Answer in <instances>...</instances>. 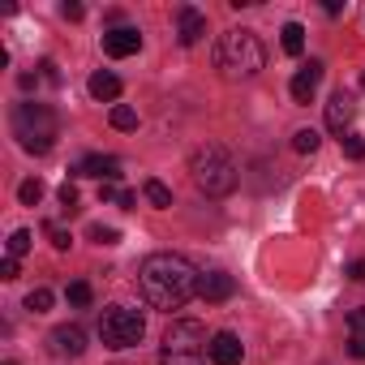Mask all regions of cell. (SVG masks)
<instances>
[{
	"instance_id": "6da1fadb",
	"label": "cell",
	"mask_w": 365,
	"mask_h": 365,
	"mask_svg": "<svg viewBox=\"0 0 365 365\" xmlns=\"http://www.w3.org/2000/svg\"><path fill=\"white\" fill-rule=\"evenodd\" d=\"M138 284H142V297L155 305V309H180L202 284V275L194 271L190 258L180 254H150L138 271Z\"/></svg>"
},
{
	"instance_id": "7a4b0ae2",
	"label": "cell",
	"mask_w": 365,
	"mask_h": 365,
	"mask_svg": "<svg viewBox=\"0 0 365 365\" xmlns=\"http://www.w3.org/2000/svg\"><path fill=\"white\" fill-rule=\"evenodd\" d=\"M190 176L207 198H228L237 190V159L220 142H207L190 155Z\"/></svg>"
},
{
	"instance_id": "3957f363",
	"label": "cell",
	"mask_w": 365,
	"mask_h": 365,
	"mask_svg": "<svg viewBox=\"0 0 365 365\" xmlns=\"http://www.w3.org/2000/svg\"><path fill=\"white\" fill-rule=\"evenodd\" d=\"M14 138L22 142V150L48 155V150L56 146V138H61V120H56V112H52L48 103L26 99V103L14 108Z\"/></svg>"
},
{
	"instance_id": "277c9868",
	"label": "cell",
	"mask_w": 365,
	"mask_h": 365,
	"mask_svg": "<svg viewBox=\"0 0 365 365\" xmlns=\"http://www.w3.org/2000/svg\"><path fill=\"white\" fill-rule=\"evenodd\" d=\"M163 365H207L211 361V339L207 327L194 318H180L163 331V348H159Z\"/></svg>"
},
{
	"instance_id": "5b68a950",
	"label": "cell",
	"mask_w": 365,
	"mask_h": 365,
	"mask_svg": "<svg viewBox=\"0 0 365 365\" xmlns=\"http://www.w3.org/2000/svg\"><path fill=\"white\" fill-rule=\"evenodd\" d=\"M215 61H220L224 78H254V73L267 65V52H262V43H258L254 31H228V35L220 39Z\"/></svg>"
},
{
	"instance_id": "8992f818",
	"label": "cell",
	"mask_w": 365,
	"mask_h": 365,
	"mask_svg": "<svg viewBox=\"0 0 365 365\" xmlns=\"http://www.w3.org/2000/svg\"><path fill=\"white\" fill-rule=\"evenodd\" d=\"M99 335H103L108 348H133V344H142V335H146V318H142L138 309L112 305V309H103V318H99Z\"/></svg>"
},
{
	"instance_id": "52a82bcc",
	"label": "cell",
	"mask_w": 365,
	"mask_h": 365,
	"mask_svg": "<svg viewBox=\"0 0 365 365\" xmlns=\"http://www.w3.org/2000/svg\"><path fill=\"white\" fill-rule=\"evenodd\" d=\"M48 348H52L56 356H82V352H86V331H82L78 322H65V327H56V331L48 335Z\"/></svg>"
},
{
	"instance_id": "ba28073f",
	"label": "cell",
	"mask_w": 365,
	"mask_h": 365,
	"mask_svg": "<svg viewBox=\"0 0 365 365\" xmlns=\"http://www.w3.org/2000/svg\"><path fill=\"white\" fill-rule=\"evenodd\" d=\"M138 48H142V35H138L133 26H112V31H103V52H108V56L125 61V56H133Z\"/></svg>"
},
{
	"instance_id": "9c48e42d",
	"label": "cell",
	"mask_w": 365,
	"mask_h": 365,
	"mask_svg": "<svg viewBox=\"0 0 365 365\" xmlns=\"http://www.w3.org/2000/svg\"><path fill=\"white\" fill-rule=\"evenodd\" d=\"M352 116H356L352 95H348V91H335V95H331V103H327V129H331V133H348Z\"/></svg>"
},
{
	"instance_id": "30bf717a",
	"label": "cell",
	"mask_w": 365,
	"mask_h": 365,
	"mask_svg": "<svg viewBox=\"0 0 365 365\" xmlns=\"http://www.w3.org/2000/svg\"><path fill=\"white\" fill-rule=\"evenodd\" d=\"M176 22H180V26H176V39L185 43V48H194V43L207 35V18H202L194 5H180V9H176Z\"/></svg>"
},
{
	"instance_id": "8fae6325",
	"label": "cell",
	"mask_w": 365,
	"mask_h": 365,
	"mask_svg": "<svg viewBox=\"0 0 365 365\" xmlns=\"http://www.w3.org/2000/svg\"><path fill=\"white\" fill-rule=\"evenodd\" d=\"M78 176H99V180H112L120 176V159L116 155H86V159H78V168H73Z\"/></svg>"
},
{
	"instance_id": "7c38bea8",
	"label": "cell",
	"mask_w": 365,
	"mask_h": 365,
	"mask_svg": "<svg viewBox=\"0 0 365 365\" xmlns=\"http://www.w3.org/2000/svg\"><path fill=\"white\" fill-rule=\"evenodd\" d=\"M241 356H245V348L232 331L211 335V365H241Z\"/></svg>"
},
{
	"instance_id": "4fadbf2b",
	"label": "cell",
	"mask_w": 365,
	"mask_h": 365,
	"mask_svg": "<svg viewBox=\"0 0 365 365\" xmlns=\"http://www.w3.org/2000/svg\"><path fill=\"white\" fill-rule=\"evenodd\" d=\"M318 82H322V61H309V65L292 78V99H297V103H309L314 91H318Z\"/></svg>"
},
{
	"instance_id": "5bb4252c",
	"label": "cell",
	"mask_w": 365,
	"mask_h": 365,
	"mask_svg": "<svg viewBox=\"0 0 365 365\" xmlns=\"http://www.w3.org/2000/svg\"><path fill=\"white\" fill-rule=\"evenodd\" d=\"M232 292H237V284H232L228 271H211V275H202V284H198V297H202V301H228Z\"/></svg>"
},
{
	"instance_id": "9a60e30c",
	"label": "cell",
	"mask_w": 365,
	"mask_h": 365,
	"mask_svg": "<svg viewBox=\"0 0 365 365\" xmlns=\"http://www.w3.org/2000/svg\"><path fill=\"white\" fill-rule=\"evenodd\" d=\"M348 352L356 361H365V305L348 314Z\"/></svg>"
},
{
	"instance_id": "2e32d148",
	"label": "cell",
	"mask_w": 365,
	"mask_h": 365,
	"mask_svg": "<svg viewBox=\"0 0 365 365\" xmlns=\"http://www.w3.org/2000/svg\"><path fill=\"white\" fill-rule=\"evenodd\" d=\"M91 95H95L99 103H112V99L120 95V78H116V73H108V69H99V73L91 78Z\"/></svg>"
},
{
	"instance_id": "e0dca14e",
	"label": "cell",
	"mask_w": 365,
	"mask_h": 365,
	"mask_svg": "<svg viewBox=\"0 0 365 365\" xmlns=\"http://www.w3.org/2000/svg\"><path fill=\"white\" fill-rule=\"evenodd\" d=\"M279 43H284L288 56H301V52H305V26H301V22H288V26L279 31Z\"/></svg>"
},
{
	"instance_id": "ac0fdd59",
	"label": "cell",
	"mask_w": 365,
	"mask_h": 365,
	"mask_svg": "<svg viewBox=\"0 0 365 365\" xmlns=\"http://www.w3.org/2000/svg\"><path fill=\"white\" fill-rule=\"evenodd\" d=\"M142 194H146V198H150V207H159V211H163V207H172V190L163 185V180H146Z\"/></svg>"
},
{
	"instance_id": "d6986e66",
	"label": "cell",
	"mask_w": 365,
	"mask_h": 365,
	"mask_svg": "<svg viewBox=\"0 0 365 365\" xmlns=\"http://www.w3.org/2000/svg\"><path fill=\"white\" fill-rule=\"evenodd\" d=\"M318 142H322L318 129H297V133H292V150H297V155H314Z\"/></svg>"
},
{
	"instance_id": "ffe728a7",
	"label": "cell",
	"mask_w": 365,
	"mask_h": 365,
	"mask_svg": "<svg viewBox=\"0 0 365 365\" xmlns=\"http://www.w3.org/2000/svg\"><path fill=\"white\" fill-rule=\"evenodd\" d=\"M112 129H120V133L138 129V112H133V108H125V103H116V108H112Z\"/></svg>"
},
{
	"instance_id": "44dd1931",
	"label": "cell",
	"mask_w": 365,
	"mask_h": 365,
	"mask_svg": "<svg viewBox=\"0 0 365 365\" xmlns=\"http://www.w3.org/2000/svg\"><path fill=\"white\" fill-rule=\"evenodd\" d=\"M26 309H31V314H48V309H52V292H48V288L26 292Z\"/></svg>"
},
{
	"instance_id": "7402d4cb",
	"label": "cell",
	"mask_w": 365,
	"mask_h": 365,
	"mask_svg": "<svg viewBox=\"0 0 365 365\" xmlns=\"http://www.w3.org/2000/svg\"><path fill=\"white\" fill-rule=\"evenodd\" d=\"M18 198H22V207H35V202L43 198V180H22V185H18Z\"/></svg>"
},
{
	"instance_id": "603a6c76",
	"label": "cell",
	"mask_w": 365,
	"mask_h": 365,
	"mask_svg": "<svg viewBox=\"0 0 365 365\" xmlns=\"http://www.w3.org/2000/svg\"><path fill=\"white\" fill-rule=\"evenodd\" d=\"M22 254H31V232H26V228H18V232L9 237V258H22Z\"/></svg>"
},
{
	"instance_id": "cb8c5ba5",
	"label": "cell",
	"mask_w": 365,
	"mask_h": 365,
	"mask_svg": "<svg viewBox=\"0 0 365 365\" xmlns=\"http://www.w3.org/2000/svg\"><path fill=\"white\" fill-rule=\"evenodd\" d=\"M65 297H69V305H91V284L86 279H73Z\"/></svg>"
},
{
	"instance_id": "d4e9b609",
	"label": "cell",
	"mask_w": 365,
	"mask_h": 365,
	"mask_svg": "<svg viewBox=\"0 0 365 365\" xmlns=\"http://www.w3.org/2000/svg\"><path fill=\"white\" fill-rule=\"evenodd\" d=\"M43 232H48V237H52V250H61V254H65V250H69V245H73V237H69V232H65V228H56V224H43Z\"/></svg>"
},
{
	"instance_id": "484cf974",
	"label": "cell",
	"mask_w": 365,
	"mask_h": 365,
	"mask_svg": "<svg viewBox=\"0 0 365 365\" xmlns=\"http://www.w3.org/2000/svg\"><path fill=\"white\" fill-rule=\"evenodd\" d=\"M339 142H344V155H348V159H365V138H356V133H344Z\"/></svg>"
},
{
	"instance_id": "4316f807",
	"label": "cell",
	"mask_w": 365,
	"mask_h": 365,
	"mask_svg": "<svg viewBox=\"0 0 365 365\" xmlns=\"http://www.w3.org/2000/svg\"><path fill=\"white\" fill-rule=\"evenodd\" d=\"M91 241H99V245H116V241H120V232H116V228L95 224V228H91Z\"/></svg>"
},
{
	"instance_id": "83f0119b",
	"label": "cell",
	"mask_w": 365,
	"mask_h": 365,
	"mask_svg": "<svg viewBox=\"0 0 365 365\" xmlns=\"http://www.w3.org/2000/svg\"><path fill=\"white\" fill-rule=\"evenodd\" d=\"M61 207H65V211H78V190L69 185V180L61 185Z\"/></svg>"
},
{
	"instance_id": "f1b7e54d",
	"label": "cell",
	"mask_w": 365,
	"mask_h": 365,
	"mask_svg": "<svg viewBox=\"0 0 365 365\" xmlns=\"http://www.w3.org/2000/svg\"><path fill=\"white\" fill-rule=\"evenodd\" d=\"M0 279H18V258H5V262H0Z\"/></svg>"
},
{
	"instance_id": "f546056e",
	"label": "cell",
	"mask_w": 365,
	"mask_h": 365,
	"mask_svg": "<svg viewBox=\"0 0 365 365\" xmlns=\"http://www.w3.org/2000/svg\"><path fill=\"white\" fill-rule=\"evenodd\" d=\"M82 14H86L82 5H61V18H69V22H82Z\"/></svg>"
},
{
	"instance_id": "4dcf8cb0",
	"label": "cell",
	"mask_w": 365,
	"mask_h": 365,
	"mask_svg": "<svg viewBox=\"0 0 365 365\" xmlns=\"http://www.w3.org/2000/svg\"><path fill=\"white\" fill-rule=\"evenodd\" d=\"M39 69H43V78H48V82H52V86H61V69H56V65H52V61H43V65H39Z\"/></svg>"
},
{
	"instance_id": "1f68e13d",
	"label": "cell",
	"mask_w": 365,
	"mask_h": 365,
	"mask_svg": "<svg viewBox=\"0 0 365 365\" xmlns=\"http://www.w3.org/2000/svg\"><path fill=\"white\" fill-rule=\"evenodd\" d=\"M348 279H356V284H365V258H361V262H352V267H348Z\"/></svg>"
},
{
	"instance_id": "d6a6232c",
	"label": "cell",
	"mask_w": 365,
	"mask_h": 365,
	"mask_svg": "<svg viewBox=\"0 0 365 365\" xmlns=\"http://www.w3.org/2000/svg\"><path fill=\"white\" fill-rule=\"evenodd\" d=\"M99 198H103V202H116V198H120V190H116V185H99Z\"/></svg>"
},
{
	"instance_id": "836d02e7",
	"label": "cell",
	"mask_w": 365,
	"mask_h": 365,
	"mask_svg": "<svg viewBox=\"0 0 365 365\" xmlns=\"http://www.w3.org/2000/svg\"><path fill=\"white\" fill-rule=\"evenodd\" d=\"M116 207H125V211H129V207H138V194H129V190H120V198H116Z\"/></svg>"
},
{
	"instance_id": "e575fe53",
	"label": "cell",
	"mask_w": 365,
	"mask_h": 365,
	"mask_svg": "<svg viewBox=\"0 0 365 365\" xmlns=\"http://www.w3.org/2000/svg\"><path fill=\"white\" fill-rule=\"evenodd\" d=\"M361 86H365V73H361Z\"/></svg>"
},
{
	"instance_id": "d590c367",
	"label": "cell",
	"mask_w": 365,
	"mask_h": 365,
	"mask_svg": "<svg viewBox=\"0 0 365 365\" xmlns=\"http://www.w3.org/2000/svg\"><path fill=\"white\" fill-rule=\"evenodd\" d=\"M5 365H18V361H5Z\"/></svg>"
}]
</instances>
